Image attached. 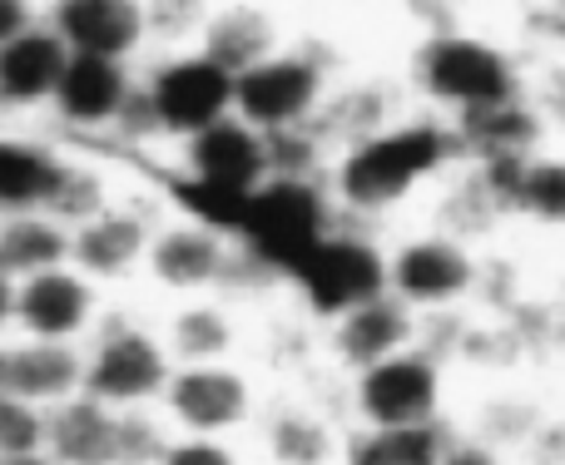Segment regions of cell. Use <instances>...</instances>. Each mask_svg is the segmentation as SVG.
Instances as JSON below:
<instances>
[{"instance_id": "1", "label": "cell", "mask_w": 565, "mask_h": 465, "mask_svg": "<svg viewBox=\"0 0 565 465\" xmlns=\"http://www.w3.org/2000/svg\"><path fill=\"white\" fill-rule=\"evenodd\" d=\"M174 377V352L159 327V307L139 298H115L85 342V397L119 417L159 411Z\"/></svg>"}, {"instance_id": "2", "label": "cell", "mask_w": 565, "mask_h": 465, "mask_svg": "<svg viewBox=\"0 0 565 465\" xmlns=\"http://www.w3.org/2000/svg\"><path fill=\"white\" fill-rule=\"evenodd\" d=\"M228 115H234V75L214 65L204 50L154 55L139 65V125L154 159L169 164L174 149H184L194 134Z\"/></svg>"}, {"instance_id": "3", "label": "cell", "mask_w": 565, "mask_h": 465, "mask_svg": "<svg viewBox=\"0 0 565 465\" xmlns=\"http://www.w3.org/2000/svg\"><path fill=\"white\" fill-rule=\"evenodd\" d=\"M238 238L204 218H189L179 208H169L154 228V242H149L145 258V302L154 307H169V302H194V298H218V292H234L238 278Z\"/></svg>"}, {"instance_id": "4", "label": "cell", "mask_w": 565, "mask_h": 465, "mask_svg": "<svg viewBox=\"0 0 565 465\" xmlns=\"http://www.w3.org/2000/svg\"><path fill=\"white\" fill-rule=\"evenodd\" d=\"M164 214H169V198L159 188V179L154 184L135 179L115 204L99 208L89 224L75 228L70 268H79L89 282H99L109 298H135L139 282H145L149 242H154V228Z\"/></svg>"}, {"instance_id": "5", "label": "cell", "mask_w": 565, "mask_h": 465, "mask_svg": "<svg viewBox=\"0 0 565 465\" xmlns=\"http://www.w3.org/2000/svg\"><path fill=\"white\" fill-rule=\"evenodd\" d=\"M268 397L244 361H209V367H174L159 401V421L169 436H218L248 441Z\"/></svg>"}, {"instance_id": "6", "label": "cell", "mask_w": 565, "mask_h": 465, "mask_svg": "<svg viewBox=\"0 0 565 465\" xmlns=\"http://www.w3.org/2000/svg\"><path fill=\"white\" fill-rule=\"evenodd\" d=\"M139 95V65L125 60H89L70 55L65 79L50 105V139L65 149H89V154H115L119 129Z\"/></svg>"}, {"instance_id": "7", "label": "cell", "mask_w": 565, "mask_h": 465, "mask_svg": "<svg viewBox=\"0 0 565 465\" xmlns=\"http://www.w3.org/2000/svg\"><path fill=\"white\" fill-rule=\"evenodd\" d=\"M164 436L169 431L159 411L119 417L95 397H75L50 411L45 451L55 456V465H154Z\"/></svg>"}, {"instance_id": "8", "label": "cell", "mask_w": 565, "mask_h": 465, "mask_svg": "<svg viewBox=\"0 0 565 465\" xmlns=\"http://www.w3.org/2000/svg\"><path fill=\"white\" fill-rule=\"evenodd\" d=\"M109 292L89 282L79 268H50L40 278L15 282V337L25 342H70L85 347L89 332L105 322Z\"/></svg>"}, {"instance_id": "9", "label": "cell", "mask_w": 565, "mask_h": 465, "mask_svg": "<svg viewBox=\"0 0 565 465\" xmlns=\"http://www.w3.org/2000/svg\"><path fill=\"white\" fill-rule=\"evenodd\" d=\"M65 65H70V50L45 25V15L25 35L0 45V129L45 125L50 105H55V89L65 79Z\"/></svg>"}, {"instance_id": "10", "label": "cell", "mask_w": 565, "mask_h": 465, "mask_svg": "<svg viewBox=\"0 0 565 465\" xmlns=\"http://www.w3.org/2000/svg\"><path fill=\"white\" fill-rule=\"evenodd\" d=\"M40 15L65 40L70 55L125 60V65L149 60L145 0H45Z\"/></svg>"}, {"instance_id": "11", "label": "cell", "mask_w": 565, "mask_h": 465, "mask_svg": "<svg viewBox=\"0 0 565 465\" xmlns=\"http://www.w3.org/2000/svg\"><path fill=\"white\" fill-rule=\"evenodd\" d=\"M159 327L174 352V367H209V361H244L248 332L234 298H194L159 307Z\"/></svg>"}, {"instance_id": "12", "label": "cell", "mask_w": 565, "mask_h": 465, "mask_svg": "<svg viewBox=\"0 0 565 465\" xmlns=\"http://www.w3.org/2000/svg\"><path fill=\"white\" fill-rule=\"evenodd\" d=\"M312 109V75L302 60L268 55L234 75V115L264 139L298 129V119Z\"/></svg>"}, {"instance_id": "13", "label": "cell", "mask_w": 565, "mask_h": 465, "mask_svg": "<svg viewBox=\"0 0 565 465\" xmlns=\"http://www.w3.org/2000/svg\"><path fill=\"white\" fill-rule=\"evenodd\" d=\"M10 397L40 411L85 397V347L70 342H25L10 337Z\"/></svg>"}, {"instance_id": "14", "label": "cell", "mask_w": 565, "mask_h": 465, "mask_svg": "<svg viewBox=\"0 0 565 465\" xmlns=\"http://www.w3.org/2000/svg\"><path fill=\"white\" fill-rule=\"evenodd\" d=\"M129 184H135V174H129L115 154L65 149V154H60V169H55V184H50V194H45V208L60 218V224L79 228V224H89L99 208L115 204Z\"/></svg>"}, {"instance_id": "15", "label": "cell", "mask_w": 565, "mask_h": 465, "mask_svg": "<svg viewBox=\"0 0 565 465\" xmlns=\"http://www.w3.org/2000/svg\"><path fill=\"white\" fill-rule=\"evenodd\" d=\"M70 238L75 228L60 224L50 208H6L0 214V272L25 282L50 268H65Z\"/></svg>"}, {"instance_id": "16", "label": "cell", "mask_w": 565, "mask_h": 465, "mask_svg": "<svg viewBox=\"0 0 565 465\" xmlns=\"http://www.w3.org/2000/svg\"><path fill=\"white\" fill-rule=\"evenodd\" d=\"M199 50H204L214 65H224L228 75H244L248 65L274 55V30H268V20L258 15V10L228 6V10L209 15V30H204V40H199Z\"/></svg>"}, {"instance_id": "17", "label": "cell", "mask_w": 565, "mask_h": 465, "mask_svg": "<svg viewBox=\"0 0 565 465\" xmlns=\"http://www.w3.org/2000/svg\"><path fill=\"white\" fill-rule=\"evenodd\" d=\"M214 6L209 0H145V30H149V55H184L199 50L209 30Z\"/></svg>"}, {"instance_id": "18", "label": "cell", "mask_w": 565, "mask_h": 465, "mask_svg": "<svg viewBox=\"0 0 565 465\" xmlns=\"http://www.w3.org/2000/svg\"><path fill=\"white\" fill-rule=\"evenodd\" d=\"M45 436H50V411L30 407V401L6 391V397H0V461L45 451Z\"/></svg>"}, {"instance_id": "19", "label": "cell", "mask_w": 565, "mask_h": 465, "mask_svg": "<svg viewBox=\"0 0 565 465\" xmlns=\"http://www.w3.org/2000/svg\"><path fill=\"white\" fill-rule=\"evenodd\" d=\"M154 465H254L244 441H218V436H164Z\"/></svg>"}, {"instance_id": "20", "label": "cell", "mask_w": 565, "mask_h": 465, "mask_svg": "<svg viewBox=\"0 0 565 465\" xmlns=\"http://www.w3.org/2000/svg\"><path fill=\"white\" fill-rule=\"evenodd\" d=\"M30 25H40L35 0H0V45H10L15 35H25Z\"/></svg>"}, {"instance_id": "21", "label": "cell", "mask_w": 565, "mask_h": 465, "mask_svg": "<svg viewBox=\"0 0 565 465\" xmlns=\"http://www.w3.org/2000/svg\"><path fill=\"white\" fill-rule=\"evenodd\" d=\"M15 337V278L0 272V342Z\"/></svg>"}, {"instance_id": "22", "label": "cell", "mask_w": 565, "mask_h": 465, "mask_svg": "<svg viewBox=\"0 0 565 465\" xmlns=\"http://www.w3.org/2000/svg\"><path fill=\"white\" fill-rule=\"evenodd\" d=\"M0 465H55V456H50V451H30V456H10Z\"/></svg>"}, {"instance_id": "23", "label": "cell", "mask_w": 565, "mask_h": 465, "mask_svg": "<svg viewBox=\"0 0 565 465\" xmlns=\"http://www.w3.org/2000/svg\"><path fill=\"white\" fill-rule=\"evenodd\" d=\"M10 391V342H0V397Z\"/></svg>"}, {"instance_id": "24", "label": "cell", "mask_w": 565, "mask_h": 465, "mask_svg": "<svg viewBox=\"0 0 565 465\" xmlns=\"http://www.w3.org/2000/svg\"><path fill=\"white\" fill-rule=\"evenodd\" d=\"M0 134H6V129H0Z\"/></svg>"}]
</instances>
